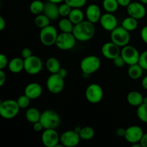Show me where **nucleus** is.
Here are the masks:
<instances>
[{
    "label": "nucleus",
    "instance_id": "nucleus-39",
    "mask_svg": "<svg viewBox=\"0 0 147 147\" xmlns=\"http://www.w3.org/2000/svg\"><path fill=\"white\" fill-rule=\"evenodd\" d=\"M9 64L7 57L4 54L0 55V70H4Z\"/></svg>",
    "mask_w": 147,
    "mask_h": 147
},
{
    "label": "nucleus",
    "instance_id": "nucleus-3",
    "mask_svg": "<svg viewBox=\"0 0 147 147\" xmlns=\"http://www.w3.org/2000/svg\"><path fill=\"white\" fill-rule=\"evenodd\" d=\"M20 107L17 101L13 99H7L1 102L0 104V115L4 119H12L18 115Z\"/></svg>",
    "mask_w": 147,
    "mask_h": 147
},
{
    "label": "nucleus",
    "instance_id": "nucleus-48",
    "mask_svg": "<svg viewBox=\"0 0 147 147\" xmlns=\"http://www.w3.org/2000/svg\"><path fill=\"white\" fill-rule=\"evenodd\" d=\"M6 27V21L2 16L0 17V30L2 31Z\"/></svg>",
    "mask_w": 147,
    "mask_h": 147
},
{
    "label": "nucleus",
    "instance_id": "nucleus-51",
    "mask_svg": "<svg viewBox=\"0 0 147 147\" xmlns=\"http://www.w3.org/2000/svg\"><path fill=\"white\" fill-rule=\"evenodd\" d=\"M131 146L132 147H142V144H141L140 142H136V143L132 144Z\"/></svg>",
    "mask_w": 147,
    "mask_h": 147
},
{
    "label": "nucleus",
    "instance_id": "nucleus-46",
    "mask_svg": "<svg viewBox=\"0 0 147 147\" xmlns=\"http://www.w3.org/2000/svg\"><path fill=\"white\" fill-rule=\"evenodd\" d=\"M140 143L142 147H147V133L144 134L143 136L140 141Z\"/></svg>",
    "mask_w": 147,
    "mask_h": 147
},
{
    "label": "nucleus",
    "instance_id": "nucleus-26",
    "mask_svg": "<svg viewBox=\"0 0 147 147\" xmlns=\"http://www.w3.org/2000/svg\"><path fill=\"white\" fill-rule=\"evenodd\" d=\"M46 67L50 73H57L61 68L60 63L56 57H49L46 61Z\"/></svg>",
    "mask_w": 147,
    "mask_h": 147
},
{
    "label": "nucleus",
    "instance_id": "nucleus-37",
    "mask_svg": "<svg viewBox=\"0 0 147 147\" xmlns=\"http://www.w3.org/2000/svg\"><path fill=\"white\" fill-rule=\"evenodd\" d=\"M139 64L142 66L144 70H147V50H145L140 54Z\"/></svg>",
    "mask_w": 147,
    "mask_h": 147
},
{
    "label": "nucleus",
    "instance_id": "nucleus-31",
    "mask_svg": "<svg viewBox=\"0 0 147 147\" xmlns=\"http://www.w3.org/2000/svg\"><path fill=\"white\" fill-rule=\"evenodd\" d=\"M119 4L117 0H103V7L106 12L114 13L119 9Z\"/></svg>",
    "mask_w": 147,
    "mask_h": 147
},
{
    "label": "nucleus",
    "instance_id": "nucleus-49",
    "mask_svg": "<svg viewBox=\"0 0 147 147\" xmlns=\"http://www.w3.org/2000/svg\"><path fill=\"white\" fill-rule=\"evenodd\" d=\"M142 86L145 90H147V76H145L142 80Z\"/></svg>",
    "mask_w": 147,
    "mask_h": 147
},
{
    "label": "nucleus",
    "instance_id": "nucleus-11",
    "mask_svg": "<svg viewBox=\"0 0 147 147\" xmlns=\"http://www.w3.org/2000/svg\"><path fill=\"white\" fill-rule=\"evenodd\" d=\"M121 55L126 62V65H131L139 63L140 53L138 51L137 49L134 46L127 45L122 47Z\"/></svg>",
    "mask_w": 147,
    "mask_h": 147
},
{
    "label": "nucleus",
    "instance_id": "nucleus-8",
    "mask_svg": "<svg viewBox=\"0 0 147 147\" xmlns=\"http://www.w3.org/2000/svg\"><path fill=\"white\" fill-rule=\"evenodd\" d=\"M86 98L89 103L96 104L100 103L103 98V90L100 85L92 83L89 85L86 90Z\"/></svg>",
    "mask_w": 147,
    "mask_h": 147
},
{
    "label": "nucleus",
    "instance_id": "nucleus-27",
    "mask_svg": "<svg viewBox=\"0 0 147 147\" xmlns=\"http://www.w3.org/2000/svg\"><path fill=\"white\" fill-rule=\"evenodd\" d=\"M139 25L138 20L134 18V17L129 16L128 17L125 18L121 23V26L129 32L134 31Z\"/></svg>",
    "mask_w": 147,
    "mask_h": 147
},
{
    "label": "nucleus",
    "instance_id": "nucleus-50",
    "mask_svg": "<svg viewBox=\"0 0 147 147\" xmlns=\"http://www.w3.org/2000/svg\"><path fill=\"white\" fill-rule=\"evenodd\" d=\"M47 1H52V2L55 3V4H60V3H62L63 1H65V0H47Z\"/></svg>",
    "mask_w": 147,
    "mask_h": 147
},
{
    "label": "nucleus",
    "instance_id": "nucleus-34",
    "mask_svg": "<svg viewBox=\"0 0 147 147\" xmlns=\"http://www.w3.org/2000/svg\"><path fill=\"white\" fill-rule=\"evenodd\" d=\"M30 100H31V99L28 96H26L25 94H24L22 96H20L17 98V101L20 109H27L30 106Z\"/></svg>",
    "mask_w": 147,
    "mask_h": 147
},
{
    "label": "nucleus",
    "instance_id": "nucleus-1",
    "mask_svg": "<svg viewBox=\"0 0 147 147\" xmlns=\"http://www.w3.org/2000/svg\"><path fill=\"white\" fill-rule=\"evenodd\" d=\"M96 28L94 24L88 20H83L81 22L75 24L73 34L76 40L80 42H87L91 40L95 35Z\"/></svg>",
    "mask_w": 147,
    "mask_h": 147
},
{
    "label": "nucleus",
    "instance_id": "nucleus-4",
    "mask_svg": "<svg viewBox=\"0 0 147 147\" xmlns=\"http://www.w3.org/2000/svg\"><path fill=\"white\" fill-rule=\"evenodd\" d=\"M101 62L100 58L96 55H88L85 57L80 62V69L86 75H91L100 69Z\"/></svg>",
    "mask_w": 147,
    "mask_h": 147
},
{
    "label": "nucleus",
    "instance_id": "nucleus-17",
    "mask_svg": "<svg viewBox=\"0 0 147 147\" xmlns=\"http://www.w3.org/2000/svg\"><path fill=\"white\" fill-rule=\"evenodd\" d=\"M99 22L105 30L109 32L113 31L118 27V20L113 13L106 12L102 14Z\"/></svg>",
    "mask_w": 147,
    "mask_h": 147
},
{
    "label": "nucleus",
    "instance_id": "nucleus-10",
    "mask_svg": "<svg viewBox=\"0 0 147 147\" xmlns=\"http://www.w3.org/2000/svg\"><path fill=\"white\" fill-rule=\"evenodd\" d=\"M43 63L41 59L36 55H32L24 59V69L26 73L30 75H37L42 71Z\"/></svg>",
    "mask_w": 147,
    "mask_h": 147
},
{
    "label": "nucleus",
    "instance_id": "nucleus-9",
    "mask_svg": "<svg viewBox=\"0 0 147 147\" xmlns=\"http://www.w3.org/2000/svg\"><path fill=\"white\" fill-rule=\"evenodd\" d=\"M76 40L73 32H62L57 36L55 45L61 50H70L76 46Z\"/></svg>",
    "mask_w": 147,
    "mask_h": 147
},
{
    "label": "nucleus",
    "instance_id": "nucleus-30",
    "mask_svg": "<svg viewBox=\"0 0 147 147\" xmlns=\"http://www.w3.org/2000/svg\"><path fill=\"white\" fill-rule=\"evenodd\" d=\"M44 6L45 3H43L42 1L34 0V1H32L31 4H30V10L32 14H34V15H38V14L43 13Z\"/></svg>",
    "mask_w": 147,
    "mask_h": 147
},
{
    "label": "nucleus",
    "instance_id": "nucleus-7",
    "mask_svg": "<svg viewBox=\"0 0 147 147\" xmlns=\"http://www.w3.org/2000/svg\"><path fill=\"white\" fill-rule=\"evenodd\" d=\"M64 79L58 73H52L46 81V86L48 91L53 94L61 93L65 88Z\"/></svg>",
    "mask_w": 147,
    "mask_h": 147
},
{
    "label": "nucleus",
    "instance_id": "nucleus-16",
    "mask_svg": "<svg viewBox=\"0 0 147 147\" xmlns=\"http://www.w3.org/2000/svg\"><path fill=\"white\" fill-rule=\"evenodd\" d=\"M144 131L139 126H131L128 127L126 130L125 139L126 142L130 144H134L136 142H140L142 136L144 135Z\"/></svg>",
    "mask_w": 147,
    "mask_h": 147
},
{
    "label": "nucleus",
    "instance_id": "nucleus-53",
    "mask_svg": "<svg viewBox=\"0 0 147 147\" xmlns=\"http://www.w3.org/2000/svg\"><path fill=\"white\" fill-rule=\"evenodd\" d=\"M140 2H142L144 4H147V0H139Z\"/></svg>",
    "mask_w": 147,
    "mask_h": 147
},
{
    "label": "nucleus",
    "instance_id": "nucleus-14",
    "mask_svg": "<svg viewBox=\"0 0 147 147\" xmlns=\"http://www.w3.org/2000/svg\"><path fill=\"white\" fill-rule=\"evenodd\" d=\"M126 11L129 16L139 20L145 17L147 9L142 2L132 1L126 7Z\"/></svg>",
    "mask_w": 147,
    "mask_h": 147
},
{
    "label": "nucleus",
    "instance_id": "nucleus-15",
    "mask_svg": "<svg viewBox=\"0 0 147 147\" xmlns=\"http://www.w3.org/2000/svg\"><path fill=\"white\" fill-rule=\"evenodd\" d=\"M121 47L115 44L112 41L108 42L103 45L101 47V53L106 58L112 60L121 55Z\"/></svg>",
    "mask_w": 147,
    "mask_h": 147
},
{
    "label": "nucleus",
    "instance_id": "nucleus-22",
    "mask_svg": "<svg viewBox=\"0 0 147 147\" xmlns=\"http://www.w3.org/2000/svg\"><path fill=\"white\" fill-rule=\"evenodd\" d=\"M126 100L131 106L138 107L144 103V96L140 92L133 90L127 95Z\"/></svg>",
    "mask_w": 147,
    "mask_h": 147
},
{
    "label": "nucleus",
    "instance_id": "nucleus-35",
    "mask_svg": "<svg viewBox=\"0 0 147 147\" xmlns=\"http://www.w3.org/2000/svg\"><path fill=\"white\" fill-rule=\"evenodd\" d=\"M72 9L73 8L65 2L60 4V5L59 6V12H60V15L63 17H68L69 14H70V11H71Z\"/></svg>",
    "mask_w": 147,
    "mask_h": 147
},
{
    "label": "nucleus",
    "instance_id": "nucleus-32",
    "mask_svg": "<svg viewBox=\"0 0 147 147\" xmlns=\"http://www.w3.org/2000/svg\"><path fill=\"white\" fill-rule=\"evenodd\" d=\"M79 135H80L81 139L88 141L94 137L95 131L90 126H84V127H82Z\"/></svg>",
    "mask_w": 147,
    "mask_h": 147
},
{
    "label": "nucleus",
    "instance_id": "nucleus-20",
    "mask_svg": "<svg viewBox=\"0 0 147 147\" xmlns=\"http://www.w3.org/2000/svg\"><path fill=\"white\" fill-rule=\"evenodd\" d=\"M43 14L49 17L50 20H57L60 16L59 12V6L55 3L47 1L45 3Z\"/></svg>",
    "mask_w": 147,
    "mask_h": 147
},
{
    "label": "nucleus",
    "instance_id": "nucleus-5",
    "mask_svg": "<svg viewBox=\"0 0 147 147\" xmlns=\"http://www.w3.org/2000/svg\"><path fill=\"white\" fill-rule=\"evenodd\" d=\"M111 40L119 47H123L129 45L131 40L130 33L122 26L117 27L111 32Z\"/></svg>",
    "mask_w": 147,
    "mask_h": 147
},
{
    "label": "nucleus",
    "instance_id": "nucleus-33",
    "mask_svg": "<svg viewBox=\"0 0 147 147\" xmlns=\"http://www.w3.org/2000/svg\"><path fill=\"white\" fill-rule=\"evenodd\" d=\"M136 114L141 121L147 123V103H142L138 106Z\"/></svg>",
    "mask_w": 147,
    "mask_h": 147
},
{
    "label": "nucleus",
    "instance_id": "nucleus-43",
    "mask_svg": "<svg viewBox=\"0 0 147 147\" xmlns=\"http://www.w3.org/2000/svg\"><path fill=\"white\" fill-rule=\"evenodd\" d=\"M6 79H7V76H6V73H4V70H0V86H3L6 82Z\"/></svg>",
    "mask_w": 147,
    "mask_h": 147
},
{
    "label": "nucleus",
    "instance_id": "nucleus-41",
    "mask_svg": "<svg viewBox=\"0 0 147 147\" xmlns=\"http://www.w3.org/2000/svg\"><path fill=\"white\" fill-rule=\"evenodd\" d=\"M141 38L144 42L147 44V25L144 26L141 30Z\"/></svg>",
    "mask_w": 147,
    "mask_h": 147
},
{
    "label": "nucleus",
    "instance_id": "nucleus-24",
    "mask_svg": "<svg viewBox=\"0 0 147 147\" xmlns=\"http://www.w3.org/2000/svg\"><path fill=\"white\" fill-rule=\"evenodd\" d=\"M67 17L73 24H77L84 20V14L80 8H73Z\"/></svg>",
    "mask_w": 147,
    "mask_h": 147
},
{
    "label": "nucleus",
    "instance_id": "nucleus-25",
    "mask_svg": "<svg viewBox=\"0 0 147 147\" xmlns=\"http://www.w3.org/2000/svg\"><path fill=\"white\" fill-rule=\"evenodd\" d=\"M41 117V113L36 108H29L25 113V118L29 122L34 123L40 121Z\"/></svg>",
    "mask_w": 147,
    "mask_h": 147
},
{
    "label": "nucleus",
    "instance_id": "nucleus-38",
    "mask_svg": "<svg viewBox=\"0 0 147 147\" xmlns=\"http://www.w3.org/2000/svg\"><path fill=\"white\" fill-rule=\"evenodd\" d=\"M113 65L116 67H119V68L124 67V65H126V62L124 61V60H123V58L122 57V56L121 55L119 56H118V57H116L115 59H113Z\"/></svg>",
    "mask_w": 147,
    "mask_h": 147
},
{
    "label": "nucleus",
    "instance_id": "nucleus-52",
    "mask_svg": "<svg viewBox=\"0 0 147 147\" xmlns=\"http://www.w3.org/2000/svg\"><path fill=\"white\" fill-rule=\"evenodd\" d=\"M81 129H82V127H80V126H76V127H75V129H74V131H76L77 132V133H80V130H81Z\"/></svg>",
    "mask_w": 147,
    "mask_h": 147
},
{
    "label": "nucleus",
    "instance_id": "nucleus-21",
    "mask_svg": "<svg viewBox=\"0 0 147 147\" xmlns=\"http://www.w3.org/2000/svg\"><path fill=\"white\" fill-rule=\"evenodd\" d=\"M8 68L11 73H20L24 69V60L22 57H14L9 61Z\"/></svg>",
    "mask_w": 147,
    "mask_h": 147
},
{
    "label": "nucleus",
    "instance_id": "nucleus-54",
    "mask_svg": "<svg viewBox=\"0 0 147 147\" xmlns=\"http://www.w3.org/2000/svg\"><path fill=\"white\" fill-rule=\"evenodd\" d=\"M147 103V97H144V103Z\"/></svg>",
    "mask_w": 147,
    "mask_h": 147
},
{
    "label": "nucleus",
    "instance_id": "nucleus-19",
    "mask_svg": "<svg viewBox=\"0 0 147 147\" xmlns=\"http://www.w3.org/2000/svg\"><path fill=\"white\" fill-rule=\"evenodd\" d=\"M42 88L37 83H30L24 89V94L28 96L31 100H34L42 96Z\"/></svg>",
    "mask_w": 147,
    "mask_h": 147
},
{
    "label": "nucleus",
    "instance_id": "nucleus-47",
    "mask_svg": "<svg viewBox=\"0 0 147 147\" xmlns=\"http://www.w3.org/2000/svg\"><path fill=\"white\" fill-rule=\"evenodd\" d=\"M57 73H58L62 78H65L67 76V70H66L65 68H63V67H61V68L60 69V70H59Z\"/></svg>",
    "mask_w": 147,
    "mask_h": 147
},
{
    "label": "nucleus",
    "instance_id": "nucleus-18",
    "mask_svg": "<svg viewBox=\"0 0 147 147\" xmlns=\"http://www.w3.org/2000/svg\"><path fill=\"white\" fill-rule=\"evenodd\" d=\"M86 15L87 20L93 24H96L98 22L100 21V19L102 15L100 7L96 4H90L86 8Z\"/></svg>",
    "mask_w": 147,
    "mask_h": 147
},
{
    "label": "nucleus",
    "instance_id": "nucleus-36",
    "mask_svg": "<svg viewBox=\"0 0 147 147\" xmlns=\"http://www.w3.org/2000/svg\"><path fill=\"white\" fill-rule=\"evenodd\" d=\"M65 2L72 8H81L86 5L87 0H65Z\"/></svg>",
    "mask_w": 147,
    "mask_h": 147
},
{
    "label": "nucleus",
    "instance_id": "nucleus-42",
    "mask_svg": "<svg viewBox=\"0 0 147 147\" xmlns=\"http://www.w3.org/2000/svg\"><path fill=\"white\" fill-rule=\"evenodd\" d=\"M33 129H34L35 131L40 132L44 129V127H43L42 124L40 123V121H37L36 122V123H33Z\"/></svg>",
    "mask_w": 147,
    "mask_h": 147
},
{
    "label": "nucleus",
    "instance_id": "nucleus-6",
    "mask_svg": "<svg viewBox=\"0 0 147 147\" xmlns=\"http://www.w3.org/2000/svg\"><path fill=\"white\" fill-rule=\"evenodd\" d=\"M58 34L57 29L54 26L49 25L41 29L40 32V40L43 45L50 47L55 45Z\"/></svg>",
    "mask_w": 147,
    "mask_h": 147
},
{
    "label": "nucleus",
    "instance_id": "nucleus-2",
    "mask_svg": "<svg viewBox=\"0 0 147 147\" xmlns=\"http://www.w3.org/2000/svg\"><path fill=\"white\" fill-rule=\"evenodd\" d=\"M40 121L44 129H56L60 125L61 119L57 112L48 109L42 112Z\"/></svg>",
    "mask_w": 147,
    "mask_h": 147
},
{
    "label": "nucleus",
    "instance_id": "nucleus-23",
    "mask_svg": "<svg viewBox=\"0 0 147 147\" xmlns=\"http://www.w3.org/2000/svg\"><path fill=\"white\" fill-rule=\"evenodd\" d=\"M143 71L144 69L142 68V66L139 63H136V64L129 65V69H128V75L132 80H138L142 76Z\"/></svg>",
    "mask_w": 147,
    "mask_h": 147
},
{
    "label": "nucleus",
    "instance_id": "nucleus-40",
    "mask_svg": "<svg viewBox=\"0 0 147 147\" xmlns=\"http://www.w3.org/2000/svg\"><path fill=\"white\" fill-rule=\"evenodd\" d=\"M32 55V50L29 47H24L22 50L21 56L24 60L28 58Z\"/></svg>",
    "mask_w": 147,
    "mask_h": 147
},
{
    "label": "nucleus",
    "instance_id": "nucleus-29",
    "mask_svg": "<svg viewBox=\"0 0 147 147\" xmlns=\"http://www.w3.org/2000/svg\"><path fill=\"white\" fill-rule=\"evenodd\" d=\"M75 24L69 20V18L61 19L58 22L59 29L62 32H73Z\"/></svg>",
    "mask_w": 147,
    "mask_h": 147
},
{
    "label": "nucleus",
    "instance_id": "nucleus-44",
    "mask_svg": "<svg viewBox=\"0 0 147 147\" xmlns=\"http://www.w3.org/2000/svg\"><path fill=\"white\" fill-rule=\"evenodd\" d=\"M126 129H124L123 127H120L119 129H116V134L119 137H124L125 134H126Z\"/></svg>",
    "mask_w": 147,
    "mask_h": 147
},
{
    "label": "nucleus",
    "instance_id": "nucleus-28",
    "mask_svg": "<svg viewBox=\"0 0 147 147\" xmlns=\"http://www.w3.org/2000/svg\"><path fill=\"white\" fill-rule=\"evenodd\" d=\"M50 21L51 20L49 17H47L45 14L42 13L38 15H36L35 18H34V24L36 25V27L41 30V29L50 25Z\"/></svg>",
    "mask_w": 147,
    "mask_h": 147
},
{
    "label": "nucleus",
    "instance_id": "nucleus-45",
    "mask_svg": "<svg viewBox=\"0 0 147 147\" xmlns=\"http://www.w3.org/2000/svg\"><path fill=\"white\" fill-rule=\"evenodd\" d=\"M119 6H121L123 7H127L131 2V0H117Z\"/></svg>",
    "mask_w": 147,
    "mask_h": 147
},
{
    "label": "nucleus",
    "instance_id": "nucleus-12",
    "mask_svg": "<svg viewBox=\"0 0 147 147\" xmlns=\"http://www.w3.org/2000/svg\"><path fill=\"white\" fill-rule=\"evenodd\" d=\"M80 139L78 133L74 130H68L60 135V142L65 147H75L79 144Z\"/></svg>",
    "mask_w": 147,
    "mask_h": 147
},
{
    "label": "nucleus",
    "instance_id": "nucleus-13",
    "mask_svg": "<svg viewBox=\"0 0 147 147\" xmlns=\"http://www.w3.org/2000/svg\"><path fill=\"white\" fill-rule=\"evenodd\" d=\"M60 137L55 129H45L41 136V141L46 147H56L60 143Z\"/></svg>",
    "mask_w": 147,
    "mask_h": 147
}]
</instances>
